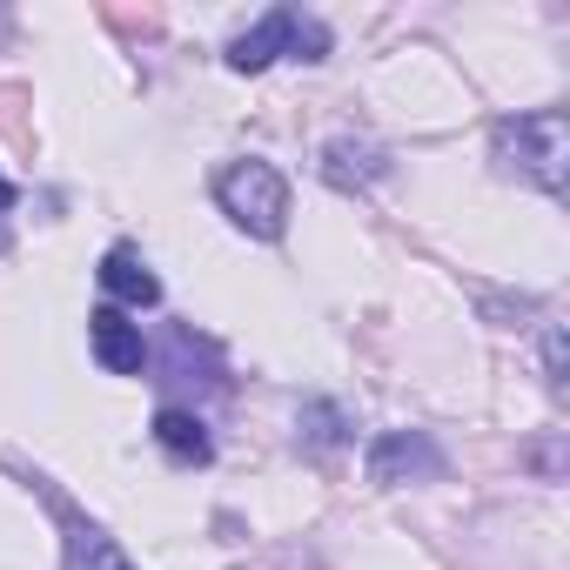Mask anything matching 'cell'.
<instances>
[{"instance_id": "1", "label": "cell", "mask_w": 570, "mask_h": 570, "mask_svg": "<svg viewBox=\"0 0 570 570\" xmlns=\"http://www.w3.org/2000/svg\"><path fill=\"white\" fill-rule=\"evenodd\" d=\"M215 202L235 228H248L255 242H275L289 228V181H282L268 161H228L215 175Z\"/></svg>"}, {"instance_id": "2", "label": "cell", "mask_w": 570, "mask_h": 570, "mask_svg": "<svg viewBox=\"0 0 570 570\" xmlns=\"http://www.w3.org/2000/svg\"><path fill=\"white\" fill-rule=\"evenodd\" d=\"M550 195L563 188V161H570V128H563V115L557 108H537V115H523V121H503V135H497Z\"/></svg>"}, {"instance_id": "3", "label": "cell", "mask_w": 570, "mask_h": 570, "mask_svg": "<svg viewBox=\"0 0 570 570\" xmlns=\"http://www.w3.org/2000/svg\"><path fill=\"white\" fill-rule=\"evenodd\" d=\"M88 343H95V356H101L108 376H141V363H148L141 323H128L121 309H95L88 316Z\"/></svg>"}, {"instance_id": "4", "label": "cell", "mask_w": 570, "mask_h": 570, "mask_svg": "<svg viewBox=\"0 0 570 570\" xmlns=\"http://www.w3.org/2000/svg\"><path fill=\"white\" fill-rule=\"evenodd\" d=\"M101 289H108L115 303H128V309H155V303H161V282H155V268H148L135 248H108V255H101Z\"/></svg>"}, {"instance_id": "5", "label": "cell", "mask_w": 570, "mask_h": 570, "mask_svg": "<svg viewBox=\"0 0 570 570\" xmlns=\"http://www.w3.org/2000/svg\"><path fill=\"white\" fill-rule=\"evenodd\" d=\"M282 48H296V14H289V8L262 14V28H248V35L228 48V68H235V75H262Z\"/></svg>"}, {"instance_id": "6", "label": "cell", "mask_w": 570, "mask_h": 570, "mask_svg": "<svg viewBox=\"0 0 570 570\" xmlns=\"http://www.w3.org/2000/svg\"><path fill=\"white\" fill-rule=\"evenodd\" d=\"M155 443H161L175 463H208V456H215L208 423H202L195 410H161V416H155Z\"/></svg>"}, {"instance_id": "7", "label": "cell", "mask_w": 570, "mask_h": 570, "mask_svg": "<svg viewBox=\"0 0 570 570\" xmlns=\"http://www.w3.org/2000/svg\"><path fill=\"white\" fill-rule=\"evenodd\" d=\"M403 470H436V450L423 443V436H410V430H390L383 443H376V456H370V476L376 483H403Z\"/></svg>"}, {"instance_id": "8", "label": "cell", "mask_w": 570, "mask_h": 570, "mask_svg": "<svg viewBox=\"0 0 570 570\" xmlns=\"http://www.w3.org/2000/svg\"><path fill=\"white\" fill-rule=\"evenodd\" d=\"M68 570H135V563H128L101 530H75V537H68Z\"/></svg>"}, {"instance_id": "9", "label": "cell", "mask_w": 570, "mask_h": 570, "mask_svg": "<svg viewBox=\"0 0 570 570\" xmlns=\"http://www.w3.org/2000/svg\"><path fill=\"white\" fill-rule=\"evenodd\" d=\"M0 208H14V181L8 175H0Z\"/></svg>"}]
</instances>
